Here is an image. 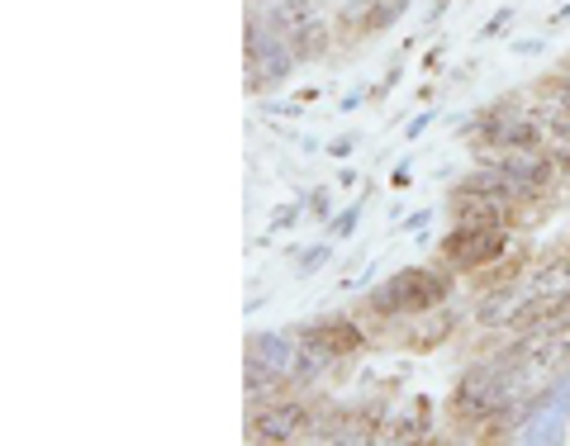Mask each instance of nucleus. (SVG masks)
Segmentation results:
<instances>
[{
	"label": "nucleus",
	"instance_id": "obj_6",
	"mask_svg": "<svg viewBox=\"0 0 570 446\" xmlns=\"http://www.w3.org/2000/svg\"><path fill=\"white\" fill-rule=\"evenodd\" d=\"M305 442H328V446H366L376 442V418L352 414V408H333V414H318Z\"/></svg>",
	"mask_w": 570,
	"mask_h": 446
},
{
	"label": "nucleus",
	"instance_id": "obj_3",
	"mask_svg": "<svg viewBox=\"0 0 570 446\" xmlns=\"http://www.w3.org/2000/svg\"><path fill=\"white\" fill-rule=\"evenodd\" d=\"M243 48H247V67H243V77H247V91H253V96L276 91V86L291 81V71L299 67L295 48L285 43L281 33L262 20V14H247Z\"/></svg>",
	"mask_w": 570,
	"mask_h": 446
},
{
	"label": "nucleus",
	"instance_id": "obj_5",
	"mask_svg": "<svg viewBox=\"0 0 570 446\" xmlns=\"http://www.w3.org/2000/svg\"><path fill=\"white\" fill-rule=\"evenodd\" d=\"M299 328H257V333H247V356H257L262 366H272L281 370L285 380L295 376V366H299Z\"/></svg>",
	"mask_w": 570,
	"mask_h": 446
},
{
	"label": "nucleus",
	"instance_id": "obj_1",
	"mask_svg": "<svg viewBox=\"0 0 570 446\" xmlns=\"http://www.w3.org/2000/svg\"><path fill=\"white\" fill-rule=\"evenodd\" d=\"M456 290V271L448 266H400L381 285H371L366 309L371 318H423L438 314Z\"/></svg>",
	"mask_w": 570,
	"mask_h": 446
},
{
	"label": "nucleus",
	"instance_id": "obj_21",
	"mask_svg": "<svg viewBox=\"0 0 570 446\" xmlns=\"http://www.w3.org/2000/svg\"><path fill=\"white\" fill-rule=\"evenodd\" d=\"M352 148H356V138H333V142H328V152H333V157H347Z\"/></svg>",
	"mask_w": 570,
	"mask_h": 446
},
{
	"label": "nucleus",
	"instance_id": "obj_17",
	"mask_svg": "<svg viewBox=\"0 0 570 446\" xmlns=\"http://www.w3.org/2000/svg\"><path fill=\"white\" fill-rule=\"evenodd\" d=\"M433 119H438V110H423V115H414L409 119V129H404V142H419L428 129H433Z\"/></svg>",
	"mask_w": 570,
	"mask_h": 446
},
{
	"label": "nucleus",
	"instance_id": "obj_8",
	"mask_svg": "<svg viewBox=\"0 0 570 446\" xmlns=\"http://www.w3.org/2000/svg\"><path fill=\"white\" fill-rule=\"evenodd\" d=\"M299 337H309V343H324L328 351H337L347 361L352 351L366 347V333L356 324L352 314H328V318H309V324H299Z\"/></svg>",
	"mask_w": 570,
	"mask_h": 446
},
{
	"label": "nucleus",
	"instance_id": "obj_4",
	"mask_svg": "<svg viewBox=\"0 0 570 446\" xmlns=\"http://www.w3.org/2000/svg\"><path fill=\"white\" fill-rule=\"evenodd\" d=\"M314 418H318V408L305 395H281V399H266V404H247L243 442H253V446H291V442H305Z\"/></svg>",
	"mask_w": 570,
	"mask_h": 446
},
{
	"label": "nucleus",
	"instance_id": "obj_19",
	"mask_svg": "<svg viewBox=\"0 0 570 446\" xmlns=\"http://www.w3.org/2000/svg\"><path fill=\"white\" fill-rule=\"evenodd\" d=\"M542 48H547L542 39H513V43H509V52H519V58H538Z\"/></svg>",
	"mask_w": 570,
	"mask_h": 446
},
{
	"label": "nucleus",
	"instance_id": "obj_7",
	"mask_svg": "<svg viewBox=\"0 0 570 446\" xmlns=\"http://www.w3.org/2000/svg\"><path fill=\"white\" fill-rule=\"evenodd\" d=\"M523 110L532 115V123L547 133V142L551 148H570V105L551 91L547 81H538L532 86V96L523 100Z\"/></svg>",
	"mask_w": 570,
	"mask_h": 446
},
{
	"label": "nucleus",
	"instance_id": "obj_16",
	"mask_svg": "<svg viewBox=\"0 0 570 446\" xmlns=\"http://www.w3.org/2000/svg\"><path fill=\"white\" fill-rule=\"evenodd\" d=\"M328 257H333V247H328V238H324V242H318V247H309V252H305V257H299V280H309V276H314V271H318V266H324Z\"/></svg>",
	"mask_w": 570,
	"mask_h": 446
},
{
	"label": "nucleus",
	"instance_id": "obj_15",
	"mask_svg": "<svg viewBox=\"0 0 570 446\" xmlns=\"http://www.w3.org/2000/svg\"><path fill=\"white\" fill-rule=\"evenodd\" d=\"M513 20H519V10H513V6H499V10L490 14V20L480 24V39H494V33H504Z\"/></svg>",
	"mask_w": 570,
	"mask_h": 446
},
{
	"label": "nucleus",
	"instance_id": "obj_22",
	"mask_svg": "<svg viewBox=\"0 0 570 446\" xmlns=\"http://www.w3.org/2000/svg\"><path fill=\"white\" fill-rule=\"evenodd\" d=\"M566 20H570V0H566V6H561V10H551V14H547V29H561Z\"/></svg>",
	"mask_w": 570,
	"mask_h": 446
},
{
	"label": "nucleus",
	"instance_id": "obj_9",
	"mask_svg": "<svg viewBox=\"0 0 570 446\" xmlns=\"http://www.w3.org/2000/svg\"><path fill=\"white\" fill-rule=\"evenodd\" d=\"M333 43H337V20H333V14H314V20L291 39L299 62H324L333 52Z\"/></svg>",
	"mask_w": 570,
	"mask_h": 446
},
{
	"label": "nucleus",
	"instance_id": "obj_10",
	"mask_svg": "<svg viewBox=\"0 0 570 446\" xmlns=\"http://www.w3.org/2000/svg\"><path fill=\"white\" fill-rule=\"evenodd\" d=\"M243 395H247V404H266V399L295 395V389H291V380H285L281 370L262 366L257 356H247V361H243Z\"/></svg>",
	"mask_w": 570,
	"mask_h": 446
},
{
	"label": "nucleus",
	"instance_id": "obj_2",
	"mask_svg": "<svg viewBox=\"0 0 570 446\" xmlns=\"http://www.w3.org/2000/svg\"><path fill=\"white\" fill-rule=\"evenodd\" d=\"M513 252V224L499 228H475V224H452L448 238L438 242V257L456 276H490L494 266H504Z\"/></svg>",
	"mask_w": 570,
	"mask_h": 446
},
{
	"label": "nucleus",
	"instance_id": "obj_20",
	"mask_svg": "<svg viewBox=\"0 0 570 446\" xmlns=\"http://www.w3.org/2000/svg\"><path fill=\"white\" fill-rule=\"evenodd\" d=\"M409 181H414V176H409V162H400L395 171H390V186H395V190H404Z\"/></svg>",
	"mask_w": 570,
	"mask_h": 446
},
{
	"label": "nucleus",
	"instance_id": "obj_13",
	"mask_svg": "<svg viewBox=\"0 0 570 446\" xmlns=\"http://www.w3.org/2000/svg\"><path fill=\"white\" fill-rule=\"evenodd\" d=\"M305 209H309V219L328 224V219H333V186H314V190L305 195Z\"/></svg>",
	"mask_w": 570,
	"mask_h": 446
},
{
	"label": "nucleus",
	"instance_id": "obj_14",
	"mask_svg": "<svg viewBox=\"0 0 570 446\" xmlns=\"http://www.w3.org/2000/svg\"><path fill=\"white\" fill-rule=\"evenodd\" d=\"M305 200H291V205H281L276 214H272V234H281V228H295L299 219H305Z\"/></svg>",
	"mask_w": 570,
	"mask_h": 446
},
{
	"label": "nucleus",
	"instance_id": "obj_18",
	"mask_svg": "<svg viewBox=\"0 0 570 446\" xmlns=\"http://www.w3.org/2000/svg\"><path fill=\"white\" fill-rule=\"evenodd\" d=\"M542 81H547V86H551V91H557V96H561V100L570 105V62H561V67H557V71H551V77H542Z\"/></svg>",
	"mask_w": 570,
	"mask_h": 446
},
{
	"label": "nucleus",
	"instance_id": "obj_25",
	"mask_svg": "<svg viewBox=\"0 0 570 446\" xmlns=\"http://www.w3.org/2000/svg\"><path fill=\"white\" fill-rule=\"evenodd\" d=\"M566 62H570V58H566Z\"/></svg>",
	"mask_w": 570,
	"mask_h": 446
},
{
	"label": "nucleus",
	"instance_id": "obj_23",
	"mask_svg": "<svg viewBox=\"0 0 570 446\" xmlns=\"http://www.w3.org/2000/svg\"><path fill=\"white\" fill-rule=\"evenodd\" d=\"M281 0H247V14H266V10H276Z\"/></svg>",
	"mask_w": 570,
	"mask_h": 446
},
{
	"label": "nucleus",
	"instance_id": "obj_24",
	"mask_svg": "<svg viewBox=\"0 0 570 446\" xmlns=\"http://www.w3.org/2000/svg\"><path fill=\"white\" fill-rule=\"evenodd\" d=\"M337 186H356V167H343V171H337Z\"/></svg>",
	"mask_w": 570,
	"mask_h": 446
},
{
	"label": "nucleus",
	"instance_id": "obj_12",
	"mask_svg": "<svg viewBox=\"0 0 570 446\" xmlns=\"http://www.w3.org/2000/svg\"><path fill=\"white\" fill-rule=\"evenodd\" d=\"M362 200H366V195H362ZM362 200H352L343 214H333V219H328V242H343V238H352V228H356V219H362Z\"/></svg>",
	"mask_w": 570,
	"mask_h": 446
},
{
	"label": "nucleus",
	"instance_id": "obj_11",
	"mask_svg": "<svg viewBox=\"0 0 570 446\" xmlns=\"http://www.w3.org/2000/svg\"><path fill=\"white\" fill-rule=\"evenodd\" d=\"M528 285L538 295H570V252H557L538 266H528Z\"/></svg>",
	"mask_w": 570,
	"mask_h": 446
}]
</instances>
